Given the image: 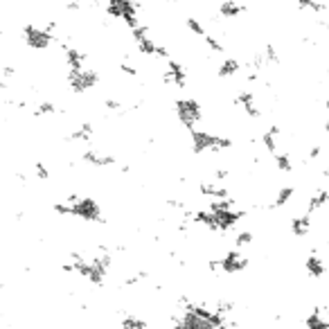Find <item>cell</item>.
<instances>
[{"label": "cell", "instance_id": "6da1fadb", "mask_svg": "<svg viewBox=\"0 0 329 329\" xmlns=\"http://www.w3.org/2000/svg\"><path fill=\"white\" fill-rule=\"evenodd\" d=\"M176 113H178V120H181L189 131L196 129V122H201V104L192 97H185V100H178L176 102Z\"/></svg>", "mask_w": 329, "mask_h": 329}, {"label": "cell", "instance_id": "7a4b0ae2", "mask_svg": "<svg viewBox=\"0 0 329 329\" xmlns=\"http://www.w3.org/2000/svg\"><path fill=\"white\" fill-rule=\"evenodd\" d=\"M97 82H100V77H97V72L95 70H83V68L75 70V68H70L68 83H70L72 93H86V90L93 88Z\"/></svg>", "mask_w": 329, "mask_h": 329}, {"label": "cell", "instance_id": "3957f363", "mask_svg": "<svg viewBox=\"0 0 329 329\" xmlns=\"http://www.w3.org/2000/svg\"><path fill=\"white\" fill-rule=\"evenodd\" d=\"M72 217H79V219H83V221H97V224H104L100 203L93 201V199L75 201V203H72Z\"/></svg>", "mask_w": 329, "mask_h": 329}, {"label": "cell", "instance_id": "277c9868", "mask_svg": "<svg viewBox=\"0 0 329 329\" xmlns=\"http://www.w3.org/2000/svg\"><path fill=\"white\" fill-rule=\"evenodd\" d=\"M23 36H25L27 47H32V50H45V47H50V43H52V32L39 30V27H34L32 23L23 25Z\"/></svg>", "mask_w": 329, "mask_h": 329}, {"label": "cell", "instance_id": "5b68a950", "mask_svg": "<svg viewBox=\"0 0 329 329\" xmlns=\"http://www.w3.org/2000/svg\"><path fill=\"white\" fill-rule=\"evenodd\" d=\"M192 147H194V153H203V151H214L217 153V138L219 135L207 133V131H196L192 129Z\"/></svg>", "mask_w": 329, "mask_h": 329}, {"label": "cell", "instance_id": "8992f818", "mask_svg": "<svg viewBox=\"0 0 329 329\" xmlns=\"http://www.w3.org/2000/svg\"><path fill=\"white\" fill-rule=\"evenodd\" d=\"M214 214H217V224H219V230L221 232H226V230L230 228H235L237 224H239L241 219L246 217V212H241V210H212Z\"/></svg>", "mask_w": 329, "mask_h": 329}, {"label": "cell", "instance_id": "52a82bcc", "mask_svg": "<svg viewBox=\"0 0 329 329\" xmlns=\"http://www.w3.org/2000/svg\"><path fill=\"white\" fill-rule=\"evenodd\" d=\"M246 268H248V259L241 253H237V250H230L226 257H221V270L228 273V275L239 273V270H246Z\"/></svg>", "mask_w": 329, "mask_h": 329}, {"label": "cell", "instance_id": "ba28073f", "mask_svg": "<svg viewBox=\"0 0 329 329\" xmlns=\"http://www.w3.org/2000/svg\"><path fill=\"white\" fill-rule=\"evenodd\" d=\"M133 39H135V43H138V50H140L142 54H147V57H153L156 54V43L149 39V30L144 27V25H138V27H133Z\"/></svg>", "mask_w": 329, "mask_h": 329}, {"label": "cell", "instance_id": "9c48e42d", "mask_svg": "<svg viewBox=\"0 0 329 329\" xmlns=\"http://www.w3.org/2000/svg\"><path fill=\"white\" fill-rule=\"evenodd\" d=\"M163 79L167 83H174V86H185V68H183L178 61L167 59V72L163 75Z\"/></svg>", "mask_w": 329, "mask_h": 329}, {"label": "cell", "instance_id": "30bf717a", "mask_svg": "<svg viewBox=\"0 0 329 329\" xmlns=\"http://www.w3.org/2000/svg\"><path fill=\"white\" fill-rule=\"evenodd\" d=\"M192 221L194 224H201V226H206V228H210L212 232H217L219 230V224H217V214L212 210H199V212H194L192 214Z\"/></svg>", "mask_w": 329, "mask_h": 329}, {"label": "cell", "instance_id": "8fae6325", "mask_svg": "<svg viewBox=\"0 0 329 329\" xmlns=\"http://www.w3.org/2000/svg\"><path fill=\"white\" fill-rule=\"evenodd\" d=\"M291 232H293L295 237H305L309 230H311V219H309V212L307 214H302V217H293L291 219Z\"/></svg>", "mask_w": 329, "mask_h": 329}, {"label": "cell", "instance_id": "7c38bea8", "mask_svg": "<svg viewBox=\"0 0 329 329\" xmlns=\"http://www.w3.org/2000/svg\"><path fill=\"white\" fill-rule=\"evenodd\" d=\"M86 163H90L93 167H108V164H115V158L113 156H100L97 151H83V156H82Z\"/></svg>", "mask_w": 329, "mask_h": 329}, {"label": "cell", "instance_id": "4fadbf2b", "mask_svg": "<svg viewBox=\"0 0 329 329\" xmlns=\"http://www.w3.org/2000/svg\"><path fill=\"white\" fill-rule=\"evenodd\" d=\"M63 52H65V63H68V68H75V70L83 68L86 57H83L79 50H75V47H70V45H63Z\"/></svg>", "mask_w": 329, "mask_h": 329}, {"label": "cell", "instance_id": "5bb4252c", "mask_svg": "<svg viewBox=\"0 0 329 329\" xmlns=\"http://www.w3.org/2000/svg\"><path fill=\"white\" fill-rule=\"evenodd\" d=\"M199 192L203 196H207V199H226L228 196V189L221 187V185H212V183H201Z\"/></svg>", "mask_w": 329, "mask_h": 329}, {"label": "cell", "instance_id": "9a60e30c", "mask_svg": "<svg viewBox=\"0 0 329 329\" xmlns=\"http://www.w3.org/2000/svg\"><path fill=\"white\" fill-rule=\"evenodd\" d=\"M305 268L311 277H323L325 275V262L318 255H309L305 262Z\"/></svg>", "mask_w": 329, "mask_h": 329}, {"label": "cell", "instance_id": "2e32d148", "mask_svg": "<svg viewBox=\"0 0 329 329\" xmlns=\"http://www.w3.org/2000/svg\"><path fill=\"white\" fill-rule=\"evenodd\" d=\"M244 12H246V7L237 5L235 0H226V2L219 5V14H221L224 18H235V16H239V14H244Z\"/></svg>", "mask_w": 329, "mask_h": 329}, {"label": "cell", "instance_id": "e0dca14e", "mask_svg": "<svg viewBox=\"0 0 329 329\" xmlns=\"http://www.w3.org/2000/svg\"><path fill=\"white\" fill-rule=\"evenodd\" d=\"M325 203H329V192H327V189H320L318 194H313L311 199H309V206H307V212L311 214V212L320 210V207H323Z\"/></svg>", "mask_w": 329, "mask_h": 329}, {"label": "cell", "instance_id": "ac0fdd59", "mask_svg": "<svg viewBox=\"0 0 329 329\" xmlns=\"http://www.w3.org/2000/svg\"><path fill=\"white\" fill-rule=\"evenodd\" d=\"M291 196H293V187H291V185H284V187L277 189L275 201H273L268 207H284L288 201H291Z\"/></svg>", "mask_w": 329, "mask_h": 329}, {"label": "cell", "instance_id": "d6986e66", "mask_svg": "<svg viewBox=\"0 0 329 329\" xmlns=\"http://www.w3.org/2000/svg\"><path fill=\"white\" fill-rule=\"evenodd\" d=\"M237 70H239V61H237V59H224V63L219 65L217 75L226 79V77H235Z\"/></svg>", "mask_w": 329, "mask_h": 329}, {"label": "cell", "instance_id": "ffe728a7", "mask_svg": "<svg viewBox=\"0 0 329 329\" xmlns=\"http://www.w3.org/2000/svg\"><path fill=\"white\" fill-rule=\"evenodd\" d=\"M307 327H311V329H325V327H329V323L325 320L323 316H320V309H313L309 316H307Z\"/></svg>", "mask_w": 329, "mask_h": 329}, {"label": "cell", "instance_id": "44dd1931", "mask_svg": "<svg viewBox=\"0 0 329 329\" xmlns=\"http://www.w3.org/2000/svg\"><path fill=\"white\" fill-rule=\"evenodd\" d=\"M90 138H93V126L90 124H82L79 131H72L68 135V140H90Z\"/></svg>", "mask_w": 329, "mask_h": 329}, {"label": "cell", "instance_id": "7402d4cb", "mask_svg": "<svg viewBox=\"0 0 329 329\" xmlns=\"http://www.w3.org/2000/svg\"><path fill=\"white\" fill-rule=\"evenodd\" d=\"M300 9H309V12H316V14H323L325 12V5L316 2V0H295Z\"/></svg>", "mask_w": 329, "mask_h": 329}, {"label": "cell", "instance_id": "603a6c76", "mask_svg": "<svg viewBox=\"0 0 329 329\" xmlns=\"http://www.w3.org/2000/svg\"><path fill=\"white\" fill-rule=\"evenodd\" d=\"M230 207H235V201L226 196V199H212L210 203V210H230Z\"/></svg>", "mask_w": 329, "mask_h": 329}, {"label": "cell", "instance_id": "cb8c5ba5", "mask_svg": "<svg viewBox=\"0 0 329 329\" xmlns=\"http://www.w3.org/2000/svg\"><path fill=\"white\" fill-rule=\"evenodd\" d=\"M275 167L280 171H284V174L293 169V167H291V158H288V153H277L275 156Z\"/></svg>", "mask_w": 329, "mask_h": 329}, {"label": "cell", "instance_id": "d4e9b609", "mask_svg": "<svg viewBox=\"0 0 329 329\" xmlns=\"http://www.w3.org/2000/svg\"><path fill=\"white\" fill-rule=\"evenodd\" d=\"M275 138H277V133H275V131H273V129H268V131H264V135H262V142H264V147L266 149H268V151L270 153H273V151H275Z\"/></svg>", "mask_w": 329, "mask_h": 329}, {"label": "cell", "instance_id": "484cf974", "mask_svg": "<svg viewBox=\"0 0 329 329\" xmlns=\"http://www.w3.org/2000/svg\"><path fill=\"white\" fill-rule=\"evenodd\" d=\"M122 327H126V329H144V327H147V323H144V320H140V318L126 316V318H122Z\"/></svg>", "mask_w": 329, "mask_h": 329}, {"label": "cell", "instance_id": "4316f807", "mask_svg": "<svg viewBox=\"0 0 329 329\" xmlns=\"http://www.w3.org/2000/svg\"><path fill=\"white\" fill-rule=\"evenodd\" d=\"M50 113H57V108H54L52 102H41V104L34 108V115H36V118H41V115H50Z\"/></svg>", "mask_w": 329, "mask_h": 329}, {"label": "cell", "instance_id": "83f0119b", "mask_svg": "<svg viewBox=\"0 0 329 329\" xmlns=\"http://www.w3.org/2000/svg\"><path fill=\"white\" fill-rule=\"evenodd\" d=\"M185 25H187V30L192 32V34H196V36H206V30H203V25L196 21V18H187L185 21Z\"/></svg>", "mask_w": 329, "mask_h": 329}, {"label": "cell", "instance_id": "f1b7e54d", "mask_svg": "<svg viewBox=\"0 0 329 329\" xmlns=\"http://www.w3.org/2000/svg\"><path fill=\"white\" fill-rule=\"evenodd\" d=\"M235 104H239V106H250V104H255V100H253V93H248V90H244V93H239L235 97Z\"/></svg>", "mask_w": 329, "mask_h": 329}, {"label": "cell", "instance_id": "f546056e", "mask_svg": "<svg viewBox=\"0 0 329 329\" xmlns=\"http://www.w3.org/2000/svg\"><path fill=\"white\" fill-rule=\"evenodd\" d=\"M248 244H253V232H239L235 239V246L244 248V246H248Z\"/></svg>", "mask_w": 329, "mask_h": 329}, {"label": "cell", "instance_id": "4dcf8cb0", "mask_svg": "<svg viewBox=\"0 0 329 329\" xmlns=\"http://www.w3.org/2000/svg\"><path fill=\"white\" fill-rule=\"evenodd\" d=\"M203 41H206V45L210 47L212 52H224V45H221V43L217 41V39H214V36H203Z\"/></svg>", "mask_w": 329, "mask_h": 329}, {"label": "cell", "instance_id": "1f68e13d", "mask_svg": "<svg viewBox=\"0 0 329 329\" xmlns=\"http://www.w3.org/2000/svg\"><path fill=\"white\" fill-rule=\"evenodd\" d=\"M52 210L61 217H65V214H72V203H54Z\"/></svg>", "mask_w": 329, "mask_h": 329}, {"label": "cell", "instance_id": "d6a6232c", "mask_svg": "<svg viewBox=\"0 0 329 329\" xmlns=\"http://www.w3.org/2000/svg\"><path fill=\"white\" fill-rule=\"evenodd\" d=\"M264 57H266V63H277V50L273 45H266V52H264Z\"/></svg>", "mask_w": 329, "mask_h": 329}, {"label": "cell", "instance_id": "836d02e7", "mask_svg": "<svg viewBox=\"0 0 329 329\" xmlns=\"http://www.w3.org/2000/svg\"><path fill=\"white\" fill-rule=\"evenodd\" d=\"M34 171H36V176L41 178V181H47V178H50V171H47V167L43 163H36Z\"/></svg>", "mask_w": 329, "mask_h": 329}, {"label": "cell", "instance_id": "e575fe53", "mask_svg": "<svg viewBox=\"0 0 329 329\" xmlns=\"http://www.w3.org/2000/svg\"><path fill=\"white\" fill-rule=\"evenodd\" d=\"M142 280H147V273L144 270H140V273H135L133 277H126V287H133V284H138V282H142Z\"/></svg>", "mask_w": 329, "mask_h": 329}, {"label": "cell", "instance_id": "d590c367", "mask_svg": "<svg viewBox=\"0 0 329 329\" xmlns=\"http://www.w3.org/2000/svg\"><path fill=\"white\" fill-rule=\"evenodd\" d=\"M232 147V140L230 138H224V135H219L217 138V151H224V149H230Z\"/></svg>", "mask_w": 329, "mask_h": 329}, {"label": "cell", "instance_id": "8d00e7d4", "mask_svg": "<svg viewBox=\"0 0 329 329\" xmlns=\"http://www.w3.org/2000/svg\"><path fill=\"white\" fill-rule=\"evenodd\" d=\"M232 309H235V305H232V302H217V311L226 313V316H228Z\"/></svg>", "mask_w": 329, "mask_h": 329}, {"label": "cell", "instance_id": "74e56055", "mask_svg": "<svg viewBox=\"0 0 329 329\" xmlns=\"http://www.w3.org/2000/svg\"><path fill=\"white\" fill-rule=\"evenodd\" d=\"M120 70H122L124 75H129V77H135V75H138V70H135L133 65L126 63V61H122V63H120Z\"/></svg>", "mask_w": 329, "mask_h": 329}, {"label": "cell", "instance_id": "f35d334b", "mask_svg": "<svg viewBox=\"0 0 329 329\" xmlns=\"http://www.w3.org/2000/svg\"><path fill=\"white\" fill-rule=\"evenodd\" d=\"M104 106L108 111H122V102H118V100H106Z\"/></svg>", "mask_w": 329, "mask_h": 329}, {"label": "cell", "instance_id": "ab89813d", "mask_svg": "<svg viewBox=\"0 0 329 329\" xmlns=\"http://www.w3.org/2000/svg\"><path fill=\"white\" fill-rule=\"evenodd\" d=\"M156 57H160V59H169V52H167V47H163V45H158L156 47Z\"/></svg>", "mask_w": 329, "mask_h": 329}, {"label": "cell", "instance_id": "60d3db41", "mask_svg": "<svg viewBox=\"0 0 329 329\" xmlns=\"http://www.w3.org/2000/svg\"><path fill=\"white\" fill-rule=\"evenodd\" d=\"M244 111H246V115H250V118H259V111H257V106H255V104L246 106Z\"/></svg>", "mask_w": 329, "mask_h": 329}, {"label": "cell", "instance_id": "b9f144b4", "mask_svg": "<svg viewBox=\"0 0 329 329\" xmlns=\"http://www.w3.org/2000/svg\"><path fill=\"white\" fill-rule=\"evenodd\" d=\"M65 7H68V12H77V9L82 7V0H70Z\"/></svg>", "mask_w": 329, "mask_h": 329}, {"label": "cell", "instance_id": "7bdbcfd3", "mask_svg": "<svg viewBox=\"0 0 329 329\" xmlns=\"http://www.w3.org/2000/svg\"><path fill=\"white\" fill-rule=\"evenodd\" d=\"M320 153H323V147H311V151H309V158L316 160V158H320Z\"/></svg>", "mask_w": 329, "mask_h": 329}, {"label": "cell", "instance_id": "ee69618b", "mask_svg": "<svg viewBox=\"0 0 329 329\" xmlns=\"http://www.w3.org/2000/svg\"><path fill=\"white\" fill-rule=\"evenodd\" d=\"M207 268H210V270H219V268H221V259H210V262H207Z\"/></svg>", "mask_w": 329, "mask_h": 329}, {"label": "cell", "instance_id": "f6af8a7d", "mask_svg": "<svg viewBox=\"0 0 329 329\" xmlns=\"http://www.w3.org/2000/svg\"><path fill=\"white\" fill-rule=\"evenodd\" d=\"M167 206L174 207V210H183V203H181V201H176V199H169V201H167Z\"/></svg>", "mask_w": 329, "mask_h": 329}, {"label": "cell", "instance_id": "bcb514c9", "mask_svg": "<svg viewBox=\"0 0 329 329\" xmlns=\"http://www.w3.org/2000/svg\"><path fill=\"white\" fill-rule=\"evenodd\" d=\"M214 178H219V181L228 178V169H217V171H214Z\"/></svg>", "mask_w": 329, "mask_h": 329}, {"label": "cell", "instance_id": "7dc6e473", "mask_svg": "<svg viewBox=\"0 0 329 329\" xmlns=\"http://www.w3.org/2000/svg\"><path fill=\"white\" fill-rule=\"evenodd\" d=\"M14 72H16V70H14L12 65H5V79H12Z\"/></svg>", "mask_w": 329, "mask_h": 329}, {"label": "cell", "instance_id": "c3c4849f", "mask_svg": "<svg viewBox=\"0 0 329 329\" xmlns=\"http://www.w3.org/2000/svg\"><path fill=\"white\" fill-rule=\"evenodd\" d=\"M61 270H63V273H75V264H63V266H61Z\"/></svg>", "mask_w": 329, "mask_h": 329}, {"label": "cell", "instance_id": "681fc988", "mask_svg": "<svg viewBox=\"0 0 329 329\" xmlns=\"http://www.w3.org/2000/svg\"><path fill=\"white\" fill-rule=\"evenodd\" d=\"M246 79H248L250 83H253V82H257V79H259V75H257V72H250V75H248Z\"/></svg>", "mask_w": 329, "mask_h": 329}, {"label": "cell", "instance_id": "f907efd6", "mask_svg": "<svg viewBox=\"0 0 329 329\" xmlns=\"http://www.w3.org/2000/svg\"><path fill=\"white\" fill-rule=\"evenodd\" d=\"M45 30H47V32H54V30H57V23H47Z\"/></svg>", "mask_w": 329, "mask_h": 329}, {"label": "cell", "instance_id": "816d5d0a", "mask_svg": "<svg viewBox=\"0 0 329 329\" xmlns=\"http://www.w3.org/2000/svg\"><path fill=\"white\" fill-rule=\"evenodd\" d=\"M323 176H325V178H329V167H325V169H323Z\"/></svg>", "mask_w": 329, "mask_h": 329}, {"label": "cell", "instance_id": "f5cc1de1", "mask_svg": "<svg viewBox=\"0 0 329 329\" xmlns=\"http://www.w3.org/2000/svg\"><path fill=\"white\" fill-rule=\"evenodd\" d=\"M325 133H329V120L325 122Z\"/></svg>", "mask_w": 329, "mask_h": 329}, {"label": "cell", "instance_id": "db71d44e", "mask_svg": "<svg viewBox=\"0 0 329 329\" xmlns=\"http://www.w3.org/2000/svg\"><path fill=\"white\" fill-rule=\"evenodd\" d=\"M325 108H327V111H329V100H327V102H325Z\"/></svg>", "mask_w": 329, "mask_h": 329}, {"label": "cell", "instance_id": "11a10c76", "mask_svg": "<svg viewBox=\"0 0 329 329\" xmlns=\"http://www.w3.org/2000/svg\"><path fill=\"white\" fill-rule=\"evenodd\" d=\"M167 2H176V0H167Z\"/></svg>", "mask_w": 329, "mask_h": 329}, {"label": "cell", "instance_id": "9f6ffc18", "mask_svg": "<svg viewBox=\"0 0 329 329\" xmlns=\"http://www.w3.org/2000/svg\"><path fill=\"white\" fill-rule=\"evenodd\" d=\"M327 32H329V23H327Z\"/></svg>", "mask_w": 329, "mask_h": 329}, {"label": "cell", "instance_id": "6f0895ef", "mask_svg": "<svg viewBox=\"0 0 329 329\" xmlns=\"http://www.w3.org/2000/svg\"><path fill=\"white\" fill-rule=\"evenodd\" d=\"M327 77H329V70H327Z\"/></svg>", "mask_w": 329, "mask_h": 329}]
</instances>
